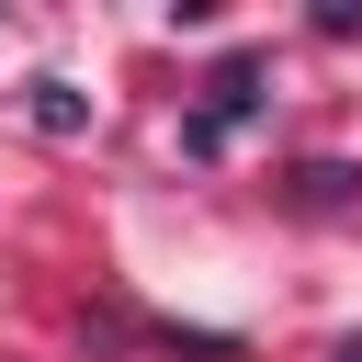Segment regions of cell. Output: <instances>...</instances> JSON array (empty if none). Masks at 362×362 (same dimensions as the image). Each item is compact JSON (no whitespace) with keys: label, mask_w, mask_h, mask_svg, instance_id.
Listing matches in <instances>:
<instances>
[{"label":"cell","mask_w":362,"mask_h":362,"mask_svg":"<svg viewBox=\"0 0 362 362\" xmlns=\"http://www.w3.org/2000/svg\"><path fill=\"white\" fill-rule=\"evenodd\" d=\"M249 113H260V68H249V57H226V68H215V102L192 113V147H226Z\"/></svg>","instance_id":"obj_1"},{"label":"cell","mask_w":362,"mask_h":362,"mask_svg":"<svg viewBox=\"0 0 362 362\" xmlns=\"http://www.w3.org/2000/svg\"><path fill=\"white\" fill-rule=\"evenodd\" d=\"M351 192H362V170H339V158H317V170H305V204H351Z\"/></svg>","instance_id":"obj_3"},{"label":"cell","mask_w":362,"mask_h":362,"mask_svg":"<svg viewBox=\"0 0 362 362\" xmlns=\"http://www.w3.org/2000/svg\"><path fill=\"white\" fill-rule=\"evenodd\" d=\"M328 362H362V339H339V351H328Z\"/></svg>","instance_id":"obj_4"},{"label":"cell","mask_w":362,"mask_h":362,"mask_svg":"<svg viewBox=\"0 0 362 362\" xmlns=\"http://www.w3.org/2000/svg\"><path fill=\"white\" fill-rule=\"evenodd\" d=\"M34 124H45V136H79V124H90V102H79L68 79H34Z\"/></svg>","instance_id":"obj_2"}]
</instances>
